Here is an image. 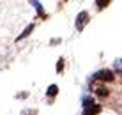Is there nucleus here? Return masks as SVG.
<instances>
[{"mask_svg":"<svg viewBox=\"0 0 122 115\" xmlns=\"http://www.w3.org/2000/svg\"><path fill=\"white\" fill-rule=\"evenodd\" d=\"M94 80H97V82H113V80H115V74H113V71H110V69H101L94 74Z\"/></svg>","mask_w":122,"mask_h":115,"instance_id":"obj_2","label":"nucleus"},{"mask_svg":"<svg viewBox=\"0 0 122 115\" xmlns=\"http://www.w3.org/2000/svg\"><path fill=\"white\" fill-rule=\"evenodd\" d=\"M34 27H36V25H34V23H30V25H28V27L25 28V30H23L21 34H20L18 37H16V41H21V39H25V37H28V36H30V34H32V30H34Z\"/></svg>","mask_w":122,"mask_h":115,"instance_id":"obj_5","label":"nucleus"},{"mask_svg":"<svg viewBox=\"0 0 122 115\" xmlns=\"http://www.w3.org/2000/svg\"><path fill=\"white\" fill-rule=\"evenodd\" d=\"M89 20H90L89 12H87V11H81V12L78 14V18H76V30H78V32H81V30H83V27L89 23Z\"/></svg>","mask_w":122,"mask_h":115,"instance_id":"obj_3","label":"nucleus"},{"mask_svg":"<svg viewBox=\"0 0 122 115\" xmlns=\"http://www.w3.org/2000/svg\"><path fill=\"white\" fill-rule=\"evenodd\" d=\"M92 90H94V94L99 96V97H108V92H110L106 87H101V85H96V87H92Z\"/></svg>","mask_w":122,"mask_h":115,"instance_id":"obj_4","label":"nucleus"},{"mask_svg":"<svg viewBox=\"0 0 122 115\" xmlns=\"http://www.w3.org/2000/svg\"><path fill=\"white\" fill-rule=\"evenodd\" d=\"M120 74H122V69H120Z\"/></svg>","mask_w":122,"mask_h":115,"instance_id":"obj_12","label":"nucleus"},{"mask_svg":"<svg viewBox=\"0 0 122 115\" xmlns=\"http://www.w3.org/2000/svg\"><path fill=\"white\" fill-rule=\"evenodd\" d=\"M115 64H117V67H120V69H122V58H119V60H117Z\"/></svg>","mask_w":122,"mask_h":115,"instance_id":"obj_11","label":"nucleus"},{"mask_svg":"<svg viewBox=\"0 0 122 115\" xmlns=\"http://www.w3.org/2000/svg\"><path fill=\"white\" fill-rule=\"evenodd\" d=\"M81 103H83V115H97L101 112V106L96 105L90 96H85L81 99Z\"/></svg>","mask_w":122,"mask_h":115,"instance_id":"obj_1","label":"nucleus"},{"mask_svg":"<svg viewBox=\"0 0 122 115\" xmlns=\"http://www.w3.org/2000/svg\"><path fill=\"white\" fill-rule=\"evenodd\" d=\"M32 5H34V7H36V11H37V12H39V14H43V5H41V4H39V2H32Z\"/></svg>","mask_w":122,"mask_h":115,"instance_id":"obj_8","label":"nucleus"},{"mask_svg":"<svg viewBox=\"0 0 122 115\" xmlns=\"http://www.w3.org/2000/svg\"><path fill=\"white\" fill-rule=\"evenodd\" d=\"M46 94H48V97H57V94H58V87H57V85H50L48 90H46Z\"/></svg>","mask_w":122,"mask_h":115,"instance_id":"obj_6","label":"nucleus"},{"mask_svg":"<svg viewBox=\"0 0 122 115\" xmlns=\"http://www.w3.org/2000/svg\"><path fill=\"white\" fill-rule=\"evenodd\" d=\"M64 71V57L58 58V64H57V73H62Z\"/></svg>","mask_w":122,"mask_h":115,"instance_id":"obj_7","label":"nucleus"},{"mask_svg":"<svg viewBox=\"0 0 122 115\" xmlns=\"http://www.w3.org/2000/svg\"><path fill=\"white\" fill-rule=\"evenodd\" d=\"M21 115H37V110H28V112H23Z\"/></svg>","mask_w":122,"mask_h":115,"instance_id":"obj_10","label":"nucleus"},{"mask_svg":"<svg viewBox=\"0 0 122 115\" xmlns=\"http://www.w3.org/2000/svg\"><path fill=\"white\" fill-rule=\"evenodd\" d=\"M96 4L99 5V9H103L104 5H108V4H110V0H103V2H96Z\"/></svg>","mask_w":122,"mask_h":115,"instance_id":"obj_9","label":"nucleus"}]
</instances>
